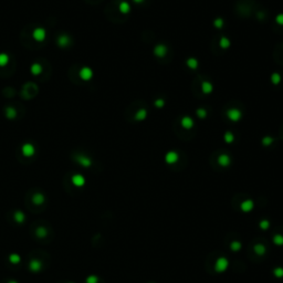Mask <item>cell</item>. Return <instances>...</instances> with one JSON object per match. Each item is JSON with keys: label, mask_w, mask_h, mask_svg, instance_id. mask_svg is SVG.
<instances>
[{"label": "cell", "mask_w": 283, "mask_h": 283, "mask_svg": "<svg viewBox=\"0 0 283 283\" xmlns=\"http://www.w3.org/2000/svg\"><path fill=\"white\" fill-rule=\"evenodd\" d=\"M221 45L223 48H226V49H227L228 47H229V40L227 39V38H222V40H221Z\"/></svg>", "instance_id": "27"}, {"label": "cell", "mask_w": 283, "mask_h": 283, "mask_svg": "<svg viewBox=\"0 0 283 283\" xmlns=\"http://www.w3.org/2000/svg\"><path fill=\"white\" fill-rule=\"evenodd\" d=\"M81 77L84 80H89L92 77V71L89 68H84L81 71Z\"/></svg>", "instance_id": "14"}, {"label": "cell", "mask_w": 283, "mask_h": 283, "mask_svg": "<svg viewBox=\"0 0 283 283\" xmlns=\"http://www.w3.org/2000/svg\"><path fill=\"white\" fill-rule=\"evenodd\" d=\"M41 268H42V263L37 259L31 260L30 263H29V269L32 272H39L41 270Z\"/></svg>", "instance_id": "3"}, {"label": "cell", "mask_w": 283, "mask_h": 283, "mask_svg": "<svg viewBox=\"0 0 283 283\" xmlns=\"http://www.w3.org/2000/svg\"><path fill=\"white\" fill-rule=\"evenodd\" d=\"M253 206H254V204H253V201L250 200V199H247V200L242 201L240 205V209L244 212H249V211H251L253 209Z\"/></svg>", "instance_id": "2"}, {"label": "cell", "mask_w": 283, "mask_h": 283, "mask_svg": "<svg viewBox=\"0 0 283 283\" xmlns=\"http://www.w3.org/2000/svg\"><path fill=\"white\" fill-rule=\"evenodd\" d=\"M9 261L13 265H18L19 262L21 261V257L18 254V253H12V254L9 255Z\"/></svg>", "instance_id": "16"}, {"label": "cell", "mask_w": 283, "mask_h": 283, "mask_svg": "<svg viewBox=\"0 0 283 283\" xmlns=\"http://www.w3.org/2000/svg\"><path fill=\"white\" fill-rule=\"evenodd\" d=\"M22 152H24V154L26 155V156H32V154L34 153V148H33V146L30 145V144H27V145H24V148H22Z\"/></svg>", "instance_id": "13"}, {"label": "cell", "mask_w": 283, "mask_h": 283, "mask_svg": "<svg viewBox=\"0 0 283 283\" xmlns=\"http://www.w3.org/2000/svg\"><path fill=\"white\" fill-rule=\"evenodd\" d=\"M273 274L276 278H283V269L282 268H275L273 271Z\"/></svg>", "instance_id": "23"}, {"label": "cell", "mask_w": 283, "mask_h": 283, "mask_svg": "<svg viewBox=\"0 0 283 283\" xmlns=\"http://www.w3.org/2000/svg\"><path fill=\"white\" fill-rule=\"evenodd\" d=\"M228 117H229L231 121H234V122H237V121H239L241 117V112L239 110H237V108H232V110H229L228 111Z\"/></svg>", "instance_id": "5"}, {"label": "cell", "mask_w": 283, "mask_h": 283, "mask_svg": "<svg viewBox=\"0 0 283 283\" xmlns=\"http://www.w3.org/2000/svg\"><path fill=\"white\" fill-rule=\"evenodd\" d=\"M72 183L74 186H76V187H82V186H84L85 184V178L83 177L82 175H74L72 177Z\"/></svg>", "instance_id": "4"}, {"label": "cell", "mask_w": 283, "mask_h": 283, "mask_svg": "<svg viewBox=\"0 0 283 283\" xmlns=\"http://www.w3.org/2000/svg\"><path fill=\"white\" fill-rule=\"evenodd\" d=\"M13 218H14V221H17L18 223H22L24 221V219H26V216H24V213L21 210H18L14 212Z\"/></svg>", "instance_id": "11"}, {"label": "cell", "mask_w": 283, "mask_h": 283, "mask_svg": "<svg viewBox=\"0 0 283 283\" xmlns=\"http://www.w3.org/2000/svg\"><path fill=\"white\" fill-rule=\"evenodd\" d=\"M8 61V58L6 55H0V66H3V64L6 63V62Z\"/></svg>", "instance_id": "28"}, {"label": "cell", "mask_w": 283, "mask_h": 283, "mask_svg": "<svg viewBox=\"0 0 283 283\" xmlns=\"http://www.w3.org/2000/svg\"><path fill=\"white\" fill-rule=\"evenodd\" d=\"M273 242L276 244V246H282L283 244V236L281 234H275L273 237Z\"/></svg>", "instance_id": "18"}, {"label": "cell", "mask_w": 283, "mask_h": 283, "mask_svg": "<svg viewBox=\"0 0 283 283\" xmlns=\"http://www.w3.org/2000/svg\"><path fill=\"white\" fill-rule=\"evenodd\" d=\"M225 139L227 140L228 143H230V142H232V140H233V137H232V135L230 133H227V134H226V136H225Z\"/></svg>", "instance_id": "29"}, {"label": "cell", "mask_w": 283, "mask_h": 283, "mask_svg": "<svg viewBox=\"0 0 283 283\" xmlns=\"http://www.w3.org/2000/svg\"><path fill=\"white\" fill-rule=\"evenodd\" d=\"M197 64H198V62H197L196 59H189V60H188V66H189V68L196 69Z\"/></svg>", "instance_id": "24"}, {"label": "cell", "mask_w": 283, "mask_h": 283, "mask_svg": "<svg viewBox=\"0 0 283 283\" xmlns=\"http://www.w3.org/2000/svg\"><path fill=\"white\" fill-rule=\"evenodd\" d=\"M276 21H278V24H283V13L282 14H279V16L276 17Z\"/></svg>", "instance_id": "30"}, {"label": "cell", "mask_w": 283, "mask_h": 283, "mask_svg": "<svg viewBox=\"0 0 283 283\" xmlns=\"http://www.w3.org/2000/svg\"><path fill=\"white\" fill-rule=\"evenodd\" d=\"M165 160L168 164H175L176 161L178 160V154L176 152H169L167 153L166 157H165Z\"/></svg>", "instance_id": "6"}, {"label": "cell", "mask_w": 283, "mask_h": 283, "mask_svg": "<svg viewBox=\"0 0 283 283\" xmlns=\"http://www.w3.org/2000/svg\"><path fill=\"white\" fill-rule=\"evenodd\" d=\"M35 234H37V237H39V238H45V237L48 236V230L45 229V227H39L37 230H35Z\"/></svg>", "instance_id": "15"}, {"label": "cell", "mask_w": 283, "mask_h": 283, "mask_svg": "<svg viewBox=\"0 0 283 283\" xmlns=\"http://www.w3.org/2000/svg\"><path fill=\"white\" fill-rule=\"evenodd\" d=\"M145 116H146V112L144 110H140L139 112H138V114H136V118L140 119V121L145 118Z\"/></svg>", "instance_id": "25"}, {"label": "cell", "mask_w": 283, "mask_h": 283, "mask_svg": "<svg viewBox=\"0 0 283 283\" xmlns=\"http://www.w3.org/2000/svg\"><path fill=\"white\" fill-rule=\"evenodd\" d=\"M202 89H204L205 93L208 94V93H210V92L212 91V85H211L209 82H204L202 83Z\"/></svg>", "instance_id": "19"}, {"label": "cell", "mask_w": 283, "mask_h": 283, "mask_svg": "<svg viewBox=\"0 0 283 283\" xmlns=\"http://www.w3.org/2000/svg\"><path fill=\"white\" fill-rule=\"evenodd\" d=\"M215 24H216V26H217V27H220V26H222V21H221V20H217Z\"/></svg>", "instance_id": "32"}, {"label": "cell", "mask_w": 283, "mask_h": 283, "mask_svg": "<svg viewBox=\"0 0 283 283\" xmlns=\"http://www.w3.org/2000/svg\"><path fill=\"white\" fill-rule=\"evenodd\" d=\"M230 248L232 251H239L241 249V244L238 241H232L231 244H230Z\"/></svg>", "instance_id": "20"}, {"label": "cell", "mask_w": 283, "mask_h": 283, "mask_svg": "<svg viewBox=\"0 0 283 283\" xmlns=\"http://www.w3.org/2000/svg\"><path fill=\"white\" fill-rule=\"evenodd\" d=\"M45 37V32L43 30H41V29H40V30L34 31V38L38 40V41H42V39Z\"/></svg>", "instance_id": "17"}, {"label": "cell", "mask_w": 283, "mask_h": 283, "mask_svg": "<svg viewBox=\"0 0 283 283\" xmlns=\"http://www.w3.org/2000/svg\"><path fill=\"white\" fill-rule=\"evenodd\" d=\"M230 161H231V159H230V157L228 156V155H220L219 158H218V163H219L221 166L223 167H227L230 165Z\"/></svg>", "instance_id": "7"}, {"label": "cell", "mask_w": 283, "mask_h": 283, "mask_svg": "<svg viewBox=\"0 0 283 283\" xmlns=\"http://www.w3.org/2000/svg\"><path fill=\"white\" fill-rule=\"evenodd\" d=\"M8 283H18V282H17V281H13V280H12V281H9V282H8Z\"/></svg>", "instance_id": "33"}, {"label": "cell", "mask_w": 283, "mask_h": 283, "mask_svg": "<svg viewBox=\"0 0 283 283\" xmlns=\"http://www.w3.org/2000/svg\"><path fill=\"white\" fill-rule=\"evenodd\" d=\"M135 1H137V3H138V1H140V0H135Z\"/></svg>", "instance_id": "34"}, {"label": "cell", "mask_w": 283, "mask_h": 283, "mask_svg": "<svg viewBox=\"0 0 283 283\" xmlns=\"http://www.w3.org/2000/svg\"><path fill=\"white\" fill-rule=\"evenodd\" d=\"M259 226L262 230H267L268 228L270 227V222L268 221V220H262V221H260Z\"/></svg>", "instance_id": "21"}, {"label": "cell", "mask_w": 283, "mask_h": 283, "mask_svg": "<svg viewBox=\"0 0 283 283\" xmlns=\"http://www.w3.org/2000/svg\"><path fill=\"white\" fill-rule=\"evenodd\" d=\"M32 201L34 205H42L43 202H45V196H43L42 194L38 192V194H35L34 196L32 197Z\"/></svg>", "instance_id": "10"}, {"label": "cell", "mask_w": 283, "mask_h": 283, "mask_svg": "<svg viewBox=\"0 0 283 283\" xmlns=\"http://www.w3.org/2000/svg\"><path fill=\"white\" fill-rule=\"evenodd\" d=\"M228 267H229V261L225 257H220L219 259H217V261L215 263V270L217 272H219V273L226 271L228 269Z\"/></svg>", "instance_id": "1"}, {"label": "cell", "mask_w": 283, "mask_h": 283, "mask_svg": "<svg viewBox=\"0 0 283 283\" xmlns=\"http://www.w3.org/2000/svg\"><path fill=\"white\" fill-rule=\"evenodd\" d=\"M119 8H121V11L124 12V13H126V12L129 10V6L127 5L126 3H123L122 5H121V7H119Z\"/></svg>", "instance_id": "26"}, {"label": "cell", "mask_w": 283, "mask_h": 283, "mask_svg": "<svg viewBox=\"0 0 283 283\" xmlns=\"http://www.w3.org/2000/svg\"><path fill=\"white\" fill-rule=\"evenodd\" d=\"M253 250H254V252L257 253L258 255H263L265 253V251H267V249H265V247L263 246V244H255L254 246Z\"/></svg>", "instance_id": "12"}, {"label": "cell", "mask_w": 283, "mask_h": 283, "mask_svg": "<svg viewBox=\"0 0 283 283\" xmlns=\"http://www.w3.org/2000/svg\"><path fill=\"white\" fill-rule=\"evenodd\" d=\"M155 105H157V106H161V105H164V101H163V100H158V101H156V102H155Z\"/></svg>", "instance_id": "31"}, {"label": "cell", "mask_w": 283, "mask_h": 283, "mask_svg": "<svg viewBox=\"0 0 283 283\" xmlns=\"http://www.w3.org/2000/svg\"><path fill=\"white\" fill-rule=\"evenodd\" d=\"M181 125H183L186 129H189V128H191L192 125H194V121H192V118H190V117L185 116L183 119H181Z\"/></svg>", "instance_id": "9"}, {"label": "cell", "mask_w": 283, "mask_h": 283, "mask_svg": "<svg viewBox=\"0 0 283 283\" xmlns=\"http://www.w3.org/2000/svg\"><path fill=\"white\" fill-rule=\"evenodd\" d=\"M154 52H155V54H156L157 56H159V58H161V56H164L165 54H166V52H167L166 45H158L156 48H155Z\"/></svg>", "instance_id": "8"}, {"label": "cell", "mask_w": 283, "mask_h": 283, "mask_svg": "<svg viewBox=\"0 0 283 283\" xmlns=\"http://www.w3.org/2000/svg\"><path fill=\"white\" fill-rule=\"evenodd\" d=\"M86 283H98V278L96 275H94V274H92V275L86 278Z\"/></svg>", "instance_id": "22"}]
</instances>
